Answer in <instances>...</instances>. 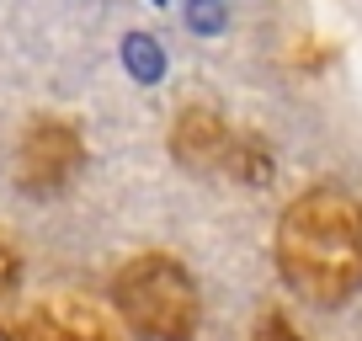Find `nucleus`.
<instances>
[{"mask_svg":"<svg viewBox=\"0 0 362 341\" xmlns=\"http://www.w3.org/2000/svg\"><path fill=\"white\" fill-rule=\"evenodd\" d=\"M224 22H229L224 0H187V27H192L197 37H218Z\"/></svg>","mask_w":362,"mask_h":341,"instance_id":"f03ea898","label":"nucleus"},{"mask_svg":"<svg viewBox=\"0 0 362 341\" xmlns=\"http://www.w3.org/2000/svg\"><path fill=\"white\" fill-rule=\"evenodd\" d=\"M123 69L139 80V86H160V80H165V48H160V37L128 33L123 37Z\"/></svg>","mask_w":362,"mask_h":341,"instance_id":"f257e3e1","label":"nucleus"},{"mask_svg":"<svg viewBox=\"0 0 362 341\" xmlns=\"http://www.w3.org/2000/svg\"><path fill=\"white\" fill-rule=\"evenodd\" d=\"M149 6H165V0H149Z\"/></svg>","mask_w":362,"mask_h":341,"instance_id":"7ed1b4c3","label":"nucleus"}]
</instances>
